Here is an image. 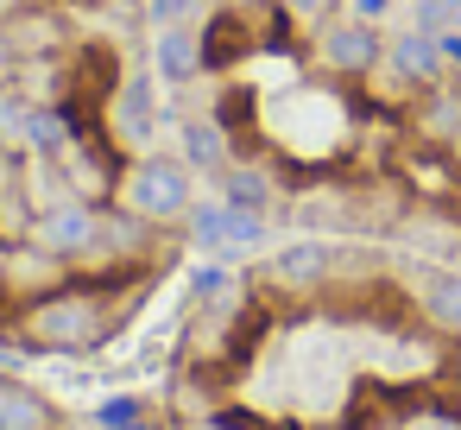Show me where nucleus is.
<instances>
[{
    "label": "nucleus",
    "instance_id": "obj_1",
    "mask_svg": "<svg viewBox=\"0 0 461 430\" xmlns=\"http://www.w3.org/2000/svg\"><path fill=\"white\" fill-rule=\"evenodd\" d=\"M146 285H152V272L140 260H121L95 279H70V285H51V291L26 297L7 316V329L32 354H89V348H102L127 329V316L146 304Z\"/></svg>",
    "mask_w": 461,
    "mask_h": 430
},
{
    "label": "nucleus",
    "instance_id": "obj_2",
    "mask_svg": "<svg viewBox=\"0 0 461 430\" xmlns=\"http://www.w3.org/2000/svg\"><path fill=\"white\" fill-rule=\"evenodd\" d=\"M114 203L127 215H140L146 228H184V215L196 209V171L177 152H146V159L121 165Z\"/></svg>",
    "mask_w": 461,
    "mask_h": 430
},
{
    "label": "nucleus",
    "instance_id": "obj_3",
    "mask_svg": "<svg viewBox=\"0 0 461 430\" xmlns=\"http://www.w3.org/2000/svg\"><path fill=\"white\" fill-rule=\"evenodd\" d=\"M316 64L335 77V83H366L385 70V32L373 20H322L316 26Z\"/></svg>",
    "mask_w": 461,
    "mask_h": 430
},
{
    "label": "nucleus",
    "instance_id": "obj_4",
    "mask_svg": "<svg viewBox=\"0 0 461 430\" xmlns=\"http://www.w3.org/2000/svg\"><path fill=\"white\" fill-rule=\"evenodd\" d=\"M385 70H392V83L398 89H436V83H448V58H442V39L436 32H423V26H411V32H398V39H385Z\"/></svg>",
    "mask_w": 461,
    "mask_h": 430
},
{
    "label": "nucleus",
    "instance_id": "obj_5",
    "mask_svg": "<svg viewBox=\"0 0 461 430\" xmlns=\"http://www.w3.org/2000/svg\"><path fill=\"white\" fill-rule=\"evenodd\" d=\"M335 266H341V253H335L329 241H291V247H278V253L259 266V279L278 285V291H316V285H329Z\"/></svg>",
    "mask_w": 461,
    "mask_h": 430
},
{
    "label": "nucleus",
    "instance_id": "obj_6",
    "mask_svg": "<svg viewBox=\"0 0 461 430\" xmlns=\"http://www.w3.org/2000/svg\"><path fill=\"white\" fill-rule=\"evenodd\" d=\"M0 430H64V411L51 392L26 386L20 373H0Z\"/></svg>",
    "mask_w": 461,
    "mask_h": 430
},
{
    "label": "nucleus",
    "instance_id": "obj_7",
    "mask_svg": "<svg viewBox=\"0 0 461 430\" xmlns=\"http://www.w3.org/2000/svg\"><path fill=\"white\" fill-rule=\"evenodd\" d=\"M196 178H221L234 165V146H228V127L221 121H184V152H177Z\"/></svg>",
    "mask_w": 461,
    "mask_h": 430
},
{
    "label": "nucleus",
    "instance_id": "obj_8",
    "mask_svg": "<svg viewBox=\"0 0 461 430\" xmlns=\"http://www.w3.org/2000/svg\"><path fill=\"white\" fill-rule=\"evenodd\" d=\"M417 310L442 329V335H461V272L455 266H436L417 279Z\"/></svg>",
    "mask_w": 461,
    "mask_h": 430
},
{
    "label": "nucleus",
    "instance_id": "obj_9",
    "mask_svg": "<svg viewBox=\"0 0 461 430\" xmlns=\"http://www.w3.org/2000/svg\"><path fill=\"white\" fill-rule=\"evenodd\" d=\"M152 51H158V77H165V83L203 77V32H190V26H158Z\"/></svg>",
    "mask_w": 461,
    "mask_h": 430
},
{
    "label": "nucleus",
    "instance_id": "obj_10",
    "mask_svg": "<svg viewBox=\"0 0 461 430\" xmlns=\"http://www.w3.org/2000/svg\"><path fill=\"white\" fill-rule=\"evenodd\" d=\"M221 203L266 215V209H272V178H266L259 165H228V171H221Z\"/></svg>",
    "mask_w": 461,
    "mask_h": 430
},
{
    "label": "nucleus",
    "instance_id": "obj_11",
    "mask_svg": "<svg viewBox=\"0 0 461 430\" xmlns=\"http://www.w3.org/2000/svg\"><path fill=\"white\" fill-rule=\"evenodd\" d=\"M184 234H190L196 253H228V203H203L196 197V209L184 215Z\"/></svg>",
    "mask_w": 461,
    "mask_h": 430
},
{
    "label": "nucleus",
    "instance_id": "obj_12",
    "mask_svg": "<svg viewBox=\"0 0 461 430\" xmlns=\"http://www.w3.org/2000/svg\"><path fill=\"white\" fill-rule=\"evenodd\" d=\"M39 102L14 83H0V146H26V127H32Z\"/></svg>",
    "mask_w": 461,
    "mask_h": 430
},
{
    "label": "nucleus",
    "instance_id": "obj_13",
    "mask_svg": "<svg viewBox=\"0 0 461 430\" xmlns=\"http://www.w3.org/2000/svg\"><path fill=\"white\" fill-rule=\"evenodd\" d=\"M114 102H121V127L146 140V127H152V96H146V83H121Z\"/></svg>",
    "mask_w": 461,
    "mask_h": 430
},
{
    "label": "nucleus",
    "instance_id": "obj_14",
    "mask_svg": "<svg viewBox=\"0 0 461 430\" xmlns=\"http://www.w3.org/2000/svg\"><path fill=\"white\" fill-rule=\"evenodd\" d=\"M146 417H152V411H146V398H108L89 424H95V430H133V424H146Z\"/></svg>",
    "mask_w": 461,
    "mask_h": 430
},
{
    "label": "nucleus",
    "instance_id": "obj_15",
    "mask_svg": "<svg viewBox=\"0 0 461 430\" xmlns=\"http://www.w3.org/2000/svg\"><path fill=\"white\" fill-rule=\"evenodd\" d=\"M335 7H341V0H278V14L291 20V26H322V20H335Z\"/></svg>",
    "mask_w": 461,
    "mask_h": 430
},
{
    "label": "nucleus",
    "instance_id": "obj_16",
    "mask_svg": "<svg viewBox=\"0 0 461 430\" xmlns=\"http://www.w3.org/2000/svg\"><path fill=\"white\" fill-rule=\"evenodd\" d=\"M398 430H461V411H442V405H423V411H411Z\"/></svg>",
    "mask_w": 461,
    "mask_h": 430
},
{
    "label": "nucleus",
    "instance_id": "obj_17",
    "mask_svg": "<svg viewBox=\"0 0 461 430\" xmlns=\"http://www.w3.org/2000/svg\"><path fill=\"white\" fill-rule=\"evenodd\" d=\"M190 291L209 304V297H221V291H228V272H221V266H209V272H196V285H190Z\"/></svg>",
    "mask_w": 461,
    "mask_h": 430
},
{
    "label": "nucleus",
    "instance_id": "obj_18",
    "mask_svg": "<svg viewBox=\"0 0 461 430\" xmlns=\"http://www.w3.org/2000/svg\"><path fill=\"white\" fill-rule=\"evenodd\" d=\"M190 7H196V0H152V20H158V26H184Z\"/></svg>",
    "mask_w": 461,
    "mask_h": 430
},
{
    "label": "nucleus",
    "instance_id": "obj_19",
    "mask_svg": "<svg viewBox=\"0 0 461 430\" xmlns=\"http://www.w3.org/2000/svg\"><path fill=\"white\" fill-rule=\"evenodd\" d=\"M341 7H348L354 20H373V26H379V20L392 14V0H341Z\"/></svg>",
    "mask_w": 461,
    "mask_h": 430
},
{
    "label": "nucleus",
    "instance_id": "obj_20",
    "mask_svg": "<svg viewBox=\"0 0 461 430\" xmlns=\"http://www.w3.org/2000/svg\"><path fill=\"white\" fill-rule=\"evenodd\" d=\"M442 39V58H448V77H461V32H436Z\"/></svg>",
    "mask_w": 461,
    "mask_h": 430
},
{
    "label": "nucleus",
    "instance_id": "obj_21",
    "mask_svg": "<svg viewBox=\"0 0 461 430\" xmlns=\"http://www.w3.org/2000/svg\"><path fill=\"white\" fill-rule=\"evenodd\" d=\"M39 7V0H0V20H26Z\"/></svg>",
    "mask_w": 461,
    "mask_h": 430
},
{
    "label": "nucleus",
    "instance_id": "obj_22",
    "mask_svg": "<svg viewBox=\"0 0 461 430\" xmlns=\"http://www.w3.org/2000/svg\"><path fill=\"white\" fill-rule=\"evenodd\" d=\"M448 152H455V165H461V127H455V133H448Z\"/></svg>",
    "mask_w": 461,
    "mask_h": 430
},
{
    "label": "nucleus",
    "instance_id": "obj_23",
    "mask_svg": "<svg viewBox=\"0 0 461 430\" xmlns=\"http://www.w3.org/2000/svg\"><path fill=\"white\" fill-rule=\"evenodd\" d=\"M448 32H461V0H455V26H448Z\"/></svg>",
    "mask_w": 461,
    "mask_h": 430
},
{
    "label": "nucleus",
    "instance_id": "obj_24",
    "mask_svg": "<svg viewBox=\"0 0 461 430\" xmlns=\"http://www.w3.org/2000/svg\"><path fill=\"white\" fill-rule=\"evenodd\" d=\"M133 430H158V424H152V417H146V424H133Z\"/></svg>",
    "mask_w": 461,
    "mask_h": 430
}]
</instances>
